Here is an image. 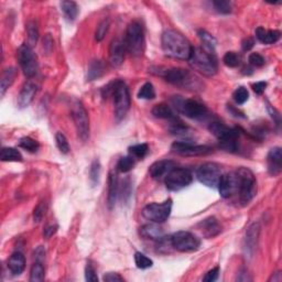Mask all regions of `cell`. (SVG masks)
<instances>
[{"label": "cell", "instance_id": "83f0119b", "mask_svg": "<svg viewBox=\"0 0 282 282\" xmlns=\"http://www.w3.org/2000/svg\"><path fill=\"white\" fill-rule=\"evenodd\" d=\"M17 74H18V72H17V69H15V67H9V69L3 71L1 78H0V93H1V96L6 94L8 88L15 82Z\"/></svg>", "mask_w": 282, "mask_h": 282}, {"label": "cell", "instance_id": "f1b7e54d", "mask_svg": "<svg viewBox=\"0 0 282 282\" xmlns=\"http://www.w3.org/2000/svg\"><path fill=\"white\" fill-rule=\"evenodd\" d=\"M61 8L63 14H64L65 19L69 21V22H73V21L76 20L78 16V6L75 1H70V0H65V1L61 2Z\"/></svg>", "mask_w": 282, "mask_h": 282}, {"label": "cell", "instance_id": "f35d334b", "mask_svg": "<svg viewBox=\"0 0 282 282\" xmlns=\"http://www.w3.org/2000/svg\"><path fill=\"white\" fill-rule=\"evenodd\" d=\"M134 263L139 269H148L152 267L153 262L141 252H136L134 254Z\"/></svg>", "mask_w": 282, "mask_h": 282}, {"label": "cell", "instance_id": "484cf974", "mask_svg": "<svg viewBox=\"0 0 282 282\" xmlns=\"http://www.w3.org/2000/svg\"><path fill=\"white\" fill-rule=\"evenodd\" d=\"M152 115L155 118L168 119V120H176V115L169 105L167 104H158L152 108Z\"/></svg>", "mask_w": 282, "mask_h": 282}, {"label": "cell", "instance_id": "cb8c5ba5", "mask_svg": "<svg viewBox=\"0 0 282 282\" xmlns=\"http://www.w3.org/2000/svg\"><path fill=\"white\" fill-rule=\"evenodd\" d=\"M26 268V258L22 252L16 251L8 260V269L14 276H20Z\"/></svg>", "mask_w": 282, "mask_h": 282}, {"label": "cell", "instance_id": "f5cc1de1", "mask_svg": "<svg viewBox=\"0 0 282 282\" xmlns=\"http://www.w3.org/2000/svg\"><path fill=\"white\" fill-rule=\"evenodd\" d=\"M266 87H267L266 82H257L254 84V85H252V90H254L256 94L262 95L264 92V90H266Z\"/></svg>", "mask_w": 282, "mask_h": 282}, {"label": "cell", "instance_id": "d4e9b609", "mask_svg": "<svg viewBox=\"0 0 282 282\" xmlns=\"http://www.w3.org/2000/svg\"><path fill=\"white\" fill-rule=\"evenodd\" d=\"M281 33L278 30H266L263 27L257 28L256 37L262 43L264 44H272L280 39Z\"/></svg>", "mask_w": 282, "mask_h": 282}, {"label": "cell", "instance_id": "ba28073f", "mask_svg": "<svg viewBox=\"0 0 282 282\" xmlns=\"http://www.w3.org/2000/svg\"><path fill=\"white\" fill-rule=\"evenodd\" d=\"M171 210L172 200L169 199L164 201L163 203H151L147 205L142 209V216L150 222L161 224V223L168 221V218L171 215Z\"/></svg>", "mask_w": 282, "mask_h": 282}, {"label": "cell", "instance_id": "9a60e30c", "mask_svg": "<svg viewBox=\"0 0 282 282\" xmlns=\"http://www.w3.org/2000/svg\"><path fill=\"white\" fill-rule=\"evenodd\" d=\"M174 153L183 157H202L213 152V149L208 146L193 145L190 141H175L171 147Z\"/></svg>", "mask_w": 282, "mask_h": 282}, {"label": "cell", "instance_id": "60d3db41", "mask_svg": "<svg viewBox=\"0 0 282 282\" xmlns=\"http://www.w3.org/2000/svg\"><path fill=\"white\" fill-rule=\"evenodd\" d=\"M109 27H111V20L109 19H104L102 22L98 24L97 29H96L95 32V39L97 41H102L105 36L107 35V32L109 30Z\"/></svg>", "mask_w": 282, "mask_h": 282}, {"label": "cell", "instance_id": "ffe728a7", "mask_svg": "<svg viewBox=\"0 0 282 282\" xmlns=\"http://www.w3.org/2000/svg\"><path fill=\"white\" fill-rule=\"evenodd\" d=\"M260 233V226L258 223H254L246 230L245 236V245L244 249L246 251V255L251 257L257 248V243H258V237Z\"/></svg>", "mask_w": 282, "mask_h": 282}, {"label": "cell", "instance_id": "d6986e66", "mask_svg": "<svg viewBox=\"0 0 282 282\" xmlns=\"http://www.w3.org/2000/svg\"><path fill=\"white\" fill-rule=\"evenodd\" d=\"M197 229L201 231L205 238H213L221 234L222 227L215 217L210 216L197 224Z\"/></svg>", "mask_w": 282, "mask_h": 282}, {"label": "cell", "instance_id": "5b68a950", "mask_svg": "<svg viewBox=\"0 0 282 282\" xmlns=\"http://www.w3.org/2000/svg\"><path fill=\"white\" fill-rule=\"evenodd\" d=\"M209 132L220 141V147L227 152H236L238 150V129L228 128L224 124L213 121L209 125Z\"/></svg>", "mask_w": 282, "mask_h": 282}, {"label": "cell", "instance_id": "b9f144b4", "mask_svg": "<svg viewBox=\"0 0 282 282\" xmlns=\"http://www.w3.org/2000/svg\"><path fill=\"white\" fill-rule=\"evenodd\" d=\"M157 248H158V251L161 252V254H168V252H170L171 249H173V246H172V243H171V236L169 237H166V236H162L161 238L157 239Z\"/></svg>", "mask_w": 282, "mask_h": 282}, {"label": "cell", "instance_id": "7bdbcfd3", "mask_svg": "<svg viewBox=\"0 0 282 282\" xmlns=\"http://www.w3.org/2000/svg\"><path fill=\"white\" fill-rule=\"evenodd\" d=\"M213 6L215 10L222 15H228L233 9L231 2L227 1V0H216V1H213Z\"/></svg>", "mask_w": 282, "mask_h": 282}, {"label": "cell", "instance_id": "4dcf8cb0", "mask_svg": "<svg viewBox=\"0 0 282 282\" xmlns=\"http://www.w3.org/2000/svg\"><path fill=\"white\" fill-rule=\"evenodd\" d=\"M0 159H1V161L3 162H21L23 158L22 154H21L17 149L6 147V148L1 149Z\"/></svg>", "mask_w": 282, "mask_h": 282}, {"label": "cell", "instance_id": "681fc988", "mask_svg": "<svg viewBox=\"0 0 282 282\" xmlns=\"http://www.w3.org/2000/svg\"><path fill=\"white\" fill-rule=\"evenodd\" d=\"M248 61H249V64L255 66V67H262L264 65V57L263 56H260L259 53H251L249 57H248Z\"/></svg>", "mask_w": 282, "mask_h": 282}, {"label": "cell", "instance_id": "c3c4849f", "mask_svg": "<svg viewBox=\"0 0 282 282\" xmlns=\"http://www.w3.org/2000/svg\"><path fill=\"white\" fill-rule=\"evenodd\" d=\"M85 279H86V281H90V282H97L98 281V277H97V273H96L95 267L93 266V263L91 262H88L86 264Z\"/></svg>", "mask_w": 282, "mask_h": 282}, {"label": "cell", "instance_id": "db71d44e", "mask_svg": "<svg viewBox=\"0 0 282 282\" xmlns=\"http://www.w3.org/2000/svg\"><path fill=\"white\" fill-rule=\"evenodd\" d=\"M57 228H58L57 225H49V226H46L45 228H44V231H43L44 237H45V238L52 237L53 235L56 234V231H57Z\"/></svg>", "mask_w": 282, "mask_h": 282}, {"label": "cell", "instance_id": "2e32d148", "mask_svg": "<svg viewBox=\"0 0 282 282\" xmlns=\"http://www.w3.org/2000/svg\"><path fill=\"white\" fill-rule=\"evenodd\" d=\"M217 188L223 199H229V197L236 195L238 190V178L236 171L222 174Z\"/></svg>", "mask_w": 282, "mask_h": 282}, {"label": "cell", "instance_id": "603a6c76", "mask_svg": "<svg viewBox=\"0 0 282 282\" xmlns=\"http://www.w3.org/2000/svg\"><path fill=\"white\" fill-rule=\"evenodd\" d=\"M118 192H119L118 175H117L115 171H111L108 175V196H107L109 209H113V206H115Z\"/></svg>", "mask_w": 282, "mask_h": 282}, {"label": "cell", "instance_id": "d590c367", "mask_svg": "<svg viewBox=\"0 0 282 282\" xmlns=\"http://www.w3.org/2000/svg\"><path fill=\"white\" fill-rule=\"evenodd\" d=\"M223 62L228 67H237L242 62V56L237 52H227L223 57Z\"/></svg>", "mask_w": 282, "mask_h": 282}, {"label": "cell", "instance_id": "74e56055", "mask_svg": "<svg viewBox=\"0 0 282 282\" xmlns=\"http://www.w3.org/2000/svg\"><path fill=\"white\" fill-rule=\"evenodd\" d=\"M133 167H134V158L132 157L130 154L127 155V157L120 158L118 164H117L118 171L123 172V173H127V172L132 170Z\"/></svg>", "mask_w": 282, "mask_h": 282}, {"label": "cell", "instance_id": "836d02e7", "mask_svg": "<svg viewBox=\"0 0 282 282\" xmlns=\"http://www.w3.org/2000/svg\"><path fill=\"white\" fill-rule=\"evenodd\" d=\"M44 268L42 266L41 262H36L32 264L30 271V280L31 282H39L44 280Z\"/></svg>", "mask_w": 282, "mask_h": 282}, {"label": "cell", "instance_id": "30bf717a", "mask_svg": "<svg viewBox=\"0 0 282 282\" xmlns=\"http://www.w3.org/2000/svg\"><path fill=\"white\" fill-rule=\"evenodd\" d=\"M175 108L184 116L191 119H203L207 116V108L194 99H182L176 97L173 100Z\"/></svg>", "mask_w": 282, "mask_h": 282}, {"label": "cell", "instance_id": "7dc6e473", "mask_svg": "<svg viewBox=\"0 0 282 282\" xmlns=\"http://www.w3.org/2000/svg\"><path fill=\"white\" fill-rule=\"evenodd\" d=\"M46 209H48V204H46L43 201L40 202V203L37 205V207L35 208V212H33V220H35V222L39 223L42 221V218L44 217L46 213Z\"/></svg>", "mask_w": 282, "mask_h": 282}, {"label": "cell", "instance_id": "8fae6325", "mask_svg": "<svg viewBox=\"0 0 282 282\" xmlns=\"http://www.w3.org/2000/svg\"><path fill=\"white\" fill-rule=\"evenodd\" d=\"M72 118L76 127L78 138L82 141H87L90 138V118L85 107L78 100L72 106Z\"/></svg>", "mask_w": 282, "mask_h": 282}, {"label": "cell", "instance_id": "7a4b0ae2", "mask_svg": "<svg viewBox=\"0 0 282 282\" xmlns=\"http://www.w3.org/2000/svg\"><path fill=\"white\" fill-rule=\"evenodd\" d=\"M109 95L113 97L116 119H124L130 108V94L128 86L123 81L113 82L109 85L105 86L103 91L104 97H108Z\"/></svg>", "mask_w": 282, "mask_h": 282}, {"label": "cell", "instance_id": "5bb4252c", "mask_svg": "<svg viewBox=\"0 0 282 282\" xmlns=\"http://www.w3.org/2000/svg\"><path fill=\"white\" fill-rule=\"evenodd\" d=\"M192 173L188 169H183V168H174L164 179L168 190L174 192L188 187L192 183Z\"/></svg>", "mask_w": 282, "mask_h": 282}, {"label": "cell", "instance_id": "ab89813d", "mask_svg": "<svg viewBox=\"0 0 282 282\" xmlns=\"http://www.w3.org/2000/svg\"><path fill=\"white\" fill-rule=\"evenodd\" d=\"M148 152V145L140 144L132 146L129 148V154L134 159H142Z\"/></svg>", "mask_w": 282, "mask_h": 282}, {"label": "cell", "instance_id": "9c48e42d", "mask_svg": "<svg viewBox=\"0 0 282 282\" xmlns=\"http://www.w3.org/2000/svg\"><path fill=\"white\" fill-rule=\"evenodd\" d=\"M17 57L20 64L21 70L27 77H33L38 73L39 64L38 58L30 45L22 44L17 51Z\"/></svg>", "mask_w": 282, "mask_h": 282}, {"label": "cell", "instance_id": "f6af8a7d", "mask_svg": "<svg viewBox=\"0 0 282 282\" xmlns=\"http://www.w3.org/2000/svg\"><path fill=\"white\" fill-rule=\"evenodd\" d=\"M56 146H57L58 150H60L62 153L66 154V153L70 152L69 141H67L66 137L62 132H57L56 134Z\"/></svg>", "mask_w": 282, "mask_h": 282}, {"label": "cell", "instance_id": "8d00e7d4", "mask_svg": "<svg viewBox=\"0 0 282 282\" xmlns=\"http://www.w3.org/2000/svg\"><path fill=\"white\" fill-rule=\"evenodd\" d=\"M138 97L141 98V99H147V100H150V99H153L155 97V91H154V87L151 83H146L144 85L141 86L140 91L138 93Z\"/></svg>", "mask_w": 282, "mask_h": 282}, {"label": "cell", "instance_id": "9f6ffc18", "mask_svg": "<svg viewBox=\"0 0 282 282\" xmlns=\"http://www.w3.org/2000/svg\"><path fill=\"white\" fill-rule=\"evenodd\" d=\"M43 48L48 52H51V50L53 49V40L52 38L50 37V35H46L43 39Z\"/></svg>", "mask_w": 282, "mask_h": 282}, {"label": "cell", "instance_id": "52a82bcc", "mask_svg": "<svg viewBox=\"0 0 282 282\" xmlns=\"http://www.w3.org/2000/svg\"><path fill=\"white\" fill-rule=\"evenodd\" d=\"M126 50L133 56H142L145 50V32L144 28L137 21H133L128 26L125 38Z\"/></svg>", "mask_w": 282, "mask_h": 282}, {"label": "cell", "instance_id": "4316f807", "mask_svg": "<svg viewBox=\"0 0 282 282\" xmlns=\"http://www.w3.org/2000/svg\"><path fill=\"white\" fill-rule=\"evenodd\" d=\"M140 235L144 238L153 239V241H157V239L164 236L163 229L159 225H157V223L142 226L140 228Z\"/></svg>", "mask_w": 282, "mask_h": 282}, {"label": "cell", "instance_id": "3957f363", "mask_svg": "<svg viewBox=\"0 0 282 282\" xmlns=\"http://www.w3.org/2000/svg\"><path fill=\"white\" fill-rule=\"evenodd\" d=\"M188 61L193 69L205 76H213L217 73V58L215 53L209 52L204 48H193Z\"/></svg>", "mask_w": 282, "mask_h": 282}, {"label": "cell", "instance_id": "ac0fdd59", "mask_svg": "<svg viewBox=\"0 0 282 282\" xmlns=\"http://www.w3.org/2000/svg\"><path fill=\"white\" fill-rule=\"evenodd\" d=\"M175 168V164L171 160H160V161L151 164L149 173L155 180L166 179V176Z\"/></svg>", "mask_w": 282, "mask_h": 282}, {"label": "cell", "instance_id": "1f68e13d", "mask_svg": "<svg viewBox=\"0 0 282 282\" xmlns=\"http://www.w3.org/2000/svg\"><path fill=\"white\" fill-rule=\"evenodd\" d=\"M199 37L202 40V42H203V48L209 52L215 53V46H216L215 38H214L212 35H209V33L206 32L205 30H200Z\"/></svg>", "mask_w": 282, "mask_h": 282}, {"label": "cell", "instance_id": "d6a6232c", "mask_svg": "<svg viewBox=\"0 0 282 282\" xmlns=\"http://www.w3.org/2000/svg\"><path fill=\"white\" fill-rule=\"evenodd\" d=\"M100 172H102V166H100L99 160H94L90 169V180L92 187H96L99 183Z\"/></svg>", "mask_w": 282, "mask_h": 282}, {"label": "cell", "instance_id": "816d5d0a", "mask_svg": "<svg viewBox=\"0 0 282 282\" xmlns=\"http://www.w3.org/2000/svg\"><path fill=\"white\" fill-rule=\"evenodd\" d=\"M104 281L106 282H117V281H124V278L119 276V273L116 272H108L104 276Z\"/></svg>", "mask_w": 282, "mask_h": 282}, {"label": "cell", "instance_id": "f546056e", "mask_svg": "<svg viewBox=\"0 0 282 282\" xmlns=\"http://www.w3.org/2000/svg\"><path fill=\"white\" fill-rule=\"evenodd\" d=\"M104 74V64L102 61H98V60H95V61H92L90 63V65H88V69H87V81L88 82H93L95 81V79L99 78L102 75Z\"/></svg>", "mask_w": 282, "mask_h": 282}, {"label": "cell", "instance_id": "277c9868", "mask_svg": "<svg viewBox=\"0 0 282 282\" xmlns=\"http://www.w3.org/2000/svg\"><path fill=\"white\" fill-rule=\"evenodd\" d=\"M154 74L162 76L167 82H169L173 85L181 86L184 88H192L195 90L200 85L199 78L191 74L190 71L180 69V67H172V69H162L159 67L158 72Z\"/></svg>", "mask_w": 282, "mask_h": 282}, {"label": "cell", "instance_id": "6f0895ef", "mask_svg": "<svg viewBox=\"0 0 282 282\" xmlns=\"http://www.w3.org/2000/svg\"><path fill=\"white\" fill-rule=\"evenodd\" d=\"M268 111L270 112V113H271V117L273 119L276 120V123H277V125H280V121H281V117H280V113L277 112V109L276 108H273V107H271L270 105H268Z\"/></svg>", "mask_w": 282, "mask_h": 282}, {"label": "cell", "instance_id": "7c38bea8", "mask_svg": "<svg viewBox=\"0 0 282 282\" xmlns=\"http://www.w3.org/2000/svg\"><path fill=\"white\" fill-rule=\"evenodd\" d=\"M173 249L181 252L196 251L201 246L200 238L190 231H178L171 236Z\"/></svg>", "mask_w": 282, "mask_h": 282}, {"label": "cell", "instance_id": "6da1fadb", "mask_svg": "<svg viewBox=\"0 0 282 282\" xmlns=\"http://www.w3.org/2000/svg\"><path fill=\"white\" fill-rule=\"evenodd\" d=\"M163 52L166 56L178 58V60H188L192 52V45L183 35L175 30H167L161 38Z\"/></svg>", "mask_w": 282, "mask_h": 282}, {"label": "cell", "instance_id": "e0dca14e", "mask_svg": "<svg viewBox=\"0 0 282 282\" xmlns=\"http://www.w3.org/2000/svg\"><path fill=\"white\" fill-rule=\"evenodd\" d=\"M39 91V85L33 81H28L24 83L22 90L20 91L18 96V106L20 108H26L32 103L36 94Z\"/></svg>", "mask_w": 282, "mask_h": 282}, {"label": "cell", "instance_id": "11a10c76", "mask_svg": "<svg viewBox=\"0 0 282 282\" xmlns=\"http://www.w3.org/2000/svg\"><path fill=\"white\" fill-rule=\"evenodd\" d=\"M255 45V40L252 38H247V39L242 42V48L244 51H249Z\"/></svg>", "mask_w": 282, "mask_h": 282}, {"label": "cell", "instance_id": "7402d4cb", "mask_svg": "<svg viewBox=\"0 0 282 282\" xmlns=\"http://www.w3.org/2000/svg\"><path fill=\"white\" fill-rule=\"evenodd\" d=\"M125 50L126 46L124 42L119 39H115L112 41L111 46H109V62L115 67H118L124 63L125 60Z\"/></svg>", "mask_w": 282, "mask_h": 282}, {"label": "cell", "instance_id": "f907efd6", "mask_svg": "<svg viewBox=\"0 0 282 282\" xmlns=\"http://www.w3.org/2000/svg\"><path fill=\"white\" fill-rule=\"evenodd\" d=\"M218 277H220V267H215L206 273L205 277L203 278V281L214 282L218 279Z\"/></svg>", "mask_w": 282, "mask_h": 282}, {"label": "cell", "instance_id": "4fadbf2b", "mask_svg": "<svg viewBox=\"0 0 282 282\" xmlns=\"http://www.w3.org/2000/svg\"><path fill=\"white\" fill-rule=\"evenodd\" d=\"M222 176V169L217 163L206 162L197 169L196 178L207 188H217Z\"/></svg>", "mask_w": 282, "mask_h": 282}, {"label": "cell", "instance_id": "8992f818", "mask_svg": "<svg viewBox=\"0 0 282 282\" xmlns=\"http://www.w3.org/2000/svg\"><path fill=\"white\" fill-rule=\"evenodd\" d=\"M238 178V190L237 195L239 196V202L242 205H248L254 199L257 192V182L255 174L248 168H238L237 171Z\"/></svg>", "mask_w": 282, "mask_h": 282}, {"label": "cell", "instance_id": "44dd1931", "mask_svg": "<svg viewBox=\"0 0 282 282\" xmlns=\"http://www.w3.org/2000/svg\"><path fill=\"white\" fill-rule=\"evenodd\" d=\"M268 172L272 176H277L282 170V150L279 147L272 148L267 155Z\"/></svg>", "mask_w": 282, "mask_h": 282}, {"label": "cell", "instance_id": "680465c9", "mask_svg": "<svg viewBox=\"0 0 282 282\" xmlns=\"http://www.w3.org/2000/svg\"><path fill=\"white\" fill-rule=\"evenodd\" d=\"M282 280V277H281V272L278 271L276 273H273L272 277L269 279V281H273V282H279Z\"/></svg>", "mask_w": 282, "mask_h": 282}, {"label": "cell", "instance_id": "bcb514c9", "mask_svg": "<svg viewBox=\"0 0 282 282\" xmlns=\"http://www.w3.org/2000/svg\"><path fill=\"white\" fill-rule=\"evenodd\" d=\"M27 32L29 36V40H30V43L33 45L37 43L38 38H39V30H38V26L35 21H30L27 24Z\"/></svg>", "mask_w": 282, "mask_h": 282}, {"label": "cell", "instance_id": "ee69618b", "mask_svg": "<svg viewBox=\"0 0 282 282\" xmlns=\"http://www.w3.org/2000/svg\"><path fill=\"white\" fill-rule=\"evenodd\" d=\"M233 97L235 102H236L238 105H243L247 102L248 98H249V93H248L247 88L241 86L234 92Z\"/></svg>", "mask_w": 282, "mask_h": 282}, {"label": "cell", "instance_id": "e575fe53", "mask_svg": "<svg viewBox=\"0 0 282 282\" xmlns=\"http://www.w3.org/2000/svg\"><path fill=\"white\" fill-rule=\"evenodd\" d=\"M19 147H21V148L26 151H29V152L35 153L39 150L40 145L39 142L35 140V139H32L30 137H23L19 140Z\"/></svg>", "mask_w": 282, "mask_h": 282}]
</instances>
